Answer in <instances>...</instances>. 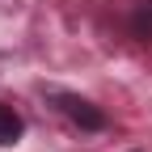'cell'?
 Segmentation results:
<instances>
[{
    "label": "cell",
    "instance_id": "cell-3",
    "mask_svg": "<svg viewBox=\"0 0 152 152\" xmlns=\"http://www.w3.org/2000/svg\"><path fill=\"white\" fill-rule=\"evenodd\" d=\"M135 34L140 38H152V9H148V0L140 4V13H135Z\"/></svg>",
    "mask_w": 152,
    "mask_h": 152
},
{
    "label": "cell",
    "instance_id": "cell-2",
    "mask_svg": "<svg viewBox=\"0 0 152 152\" xmlns=\"http://www.w3.org/2000/svg\"><path fill=\"white\" fill-rule=\"evenodd\" d=\"M21 131H26L21 114H17L13 106H0V144H17V140H21Z\"/></svg>",
    "mask_w": 152,
    "mask_h": 152
},
{
    "label": "cell",
    "instance_id": "cell-1",
    "mask_svg": "<svg viewBox=\"0 0 152 152\" xmlns=\"http://www.w3.org/2000/svg\"><path fill=\"white\" fill-rule=\"evenodd\" d=\"M59 110H64L80 131H102V127H106V114L93 106V102H85V97H72V93H64V97H59Z\"/></svg>",
    "mask_w": 152,
    "mask_h": 152
}]
</instances>
